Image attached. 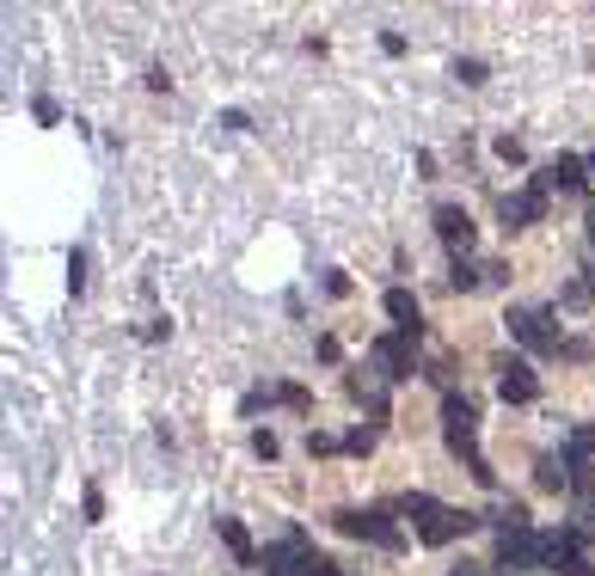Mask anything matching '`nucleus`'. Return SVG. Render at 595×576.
I'll return each instance as SVG.
<instances>
[{
	"mask_svg": "<svg viewBox=\"0 0 595 576\" xmlns=\"http://www.w3.org/2000/svg\"><path fill=\"white\" fill-rule=\"evenodd\" d=\"M399 515H406V522H418V539H423V546H449V539H461V534H473V527H479V515L449 510V503L423 497V491H406V497H399Z\"/></svg>",
	"mask_w": 595,
	"mask_h": 576,
	"instance_id": "2",
	"label": "nucleus"
},
{
	"mask_svg": "<svg viewBox=\"0 0 595 576\" xmlns=\"http://www.w3.org/2000/svg\"><path fill=\"white\" fill-rule=\"evenodd\" d=\"M589 295H595L589 282H571V288H565V307H589Z\"/></svg>",
	"mask_w": 595,
	"mask_h": 576,
	"instance_id": "24",
	"label": "nucleus"
},
{
	"mask_svg": "<svg viewBox=\"0 0 595 576\" xmlns=\"http://www.w3.org/2000/svg\"><path fill=\"white\" fill-rule=\"evenodd\" d=\"M589 172H595V154H589Z\"/></svg>",
	"mask_w": 595,
	"mask_h": 576,
	"instance_id": "29",
	"label": "nucleus"
},
{
	"mask_svg": "<svg viewBox=\"0 0 595 576\" xmlns=\"http://www.w3.org/2000/svg\"><path fill=\"white\" fill-rule=\"evenodd\" d=\"M80 510H86V522H99V515H105V497H99V485L86 491V503H80Z\"/></svg>",
	"mask_w": 595,
	"mask_h": 576,
	"instance_id": "25",
	"label": "nucleus"
},
{
	"mask_svg": "<svg viewBox=\"0 0 595 576\" xmlns=\"http://www.w3.org/2000/svg\"><path fill=\"white\" fill-rule=\"evenodd\" d=\"M437 239L454 251V258H466V251H473V239H479L473 215H466V209H454V203H442V209H437Z\"/></svg>",
	"mask_w": 595,
	"mask_h": 576,
	"instance_id": "6",
	"label": "nucleus"
},
{
	"mask_svg": "<svg viewBox=\"0 0 595 576\" xmlns=\"http://www.w3.org/2000/svg\"><path fill=\"white\" fill-rule=\"evenodd\" d=\"M375 435H381V430H350L345 435V454H375Z\"/></svg>",
	"mask_w": 595,
	"mask_h": 576,
	"instance_id": "17",
	"label": "nucleus"
},
{
	"mask_svg": "<svg viewBox=\"0 0 595 576\" xmlns=\"http://www.w3.org/2000/svg\"><path fill=\"white\" fill-rule=\"evenodd\" d=\"M497 393H503V405H529V399L541 393V374H534L522 356H503L497 362Z\"/></svg>",
	"mask_w": 595,
	"mask_h": 576,
	"instance_id": "5",
	"label": "nucleus"
},
{
	"mask_svg": "<svg viewBox=\"0 0 595 576\" xmlns=\"http://www.w3.org/2000/svg\"><path fill=\"white\" fill-rule=\"evenodd\" d=\"M442 442H449L454 460H466V472H473L479 485H497V472L485 466V454H479V411H473L466 393L442 399Z\"/></svg>",
	"mask_w": 595,
	"mask_h": 576,
	"instance_id": "1",
	"label": "nucleus"
},
{
	"mask_svg": "<svg viewBox=\"0 0 595 576\" xmlns=\"http://www.w3.org/2000/svg\"><path fill=\"white\" fill-rule=\"evenodd\" d=\"M583 172H589V160H577V154H558L553 166H541V178H534V191H583Z\"/></svg>",
	"mask_w": 595,
	"mask_h": 576,
	"instance_id": "9",
	"label": "nucleus"
},
{
	"mask_svg": "<svg viewBox=\"0 0 595 576\" xmlns=\"http://www.w3.org/2000/svg\"><path fill=\"white\" fill-rule=\"evenodd\" d=\"M497 154L510 160V166H522V160H529V154H522V142H510V135H497Z\"/></svg>",
	"mask_w": 595,
	"mask_h": 576,
	"instance_id": "23",
	"label": "nucleus"
},
{
	"mask_svg": "<svg viewBox=\"0 0 595 576\" xmlns=\"http://www.w3.org/2000/svg\"><path fill=\"white\" fill-rule=\"evenodd\" d=\"M252 454H258V460H277V435L258 430V435H252Z\"/></svg>",
	"mask_w": 595,
	"mask_h": 576,
	"instance_id": "22",
	"label": "nucleus"
},
{
	"mask_svg": "<svg viewBox=\"0 0 595 576\" xmlns=\"http://www.w3.org/2000/svg\"><path fill=\"white\" fill-rule=\"evenodd\" d=\"M497 564H503V570H529V564H541V539H534L529 527L497 534Z\"/></svg>",
	"mask_w": 595,
	"mask_h": 576,
	"instance_id": "12",
	"label": "nucleus"
},
{
	"mask_svg": "<svg viewBox=\"0 0 595 576\" xmlns=\"http://www.w3.org/2000/svg\"><path fill=\"white\" fill-rule=\"evenodd\" d=\"M546 215V191H516V197H497V222L516 234V227H534Z\"/></svg>",
	"mask_w": 595,
	"mask_h": 576,
	"instance_id": "7",
	"label": "nucleus"
},
{
	"mask_svg": "<svg viewBox=\"0 0 595 576\" xmlns=\"http://www.w3.org/2000/svg\"><path fill=\"white\" fill-rule=\"evenodd\" d=\"M326 295H350V276L345 270H326Z\"/></svg>",
	"mask_w": 595,
	"mask_h": 576,
	"instance_id": "26",
	"label": "nucleus"
},
{
	"mask_svg": "<svg viewBox=\"0 0 595 576\" xmlns=\"http://www.w3.org/2000/svg\"><path fill=\"white\" fill-rule=\"evenodd\" d=\"M565 576H595V564H589V558H577V564H571Z\"/></svg>",
	"mask_w": 595,
	"mask_h": 576,
	"instance_id": "27",
	"label": "nucleus"
},
{
	"mask_svg": "<svg viewBox=\"0 0 595 576\" xmlns=\"http://www.w3.org/2000/svg\"><path fill=\"white\" fill-rule=\"evenodd\" d=\"M454 80L461 86H485V62H454Z\"/></svg>",
	"mask_w": 595,
	"mask_h": 576,
	"instance_id": "19",
	"label": "nucleus"
},
{
	"mask_svg": "<svg viewBox=\"0 0 595 576\" xmlns=\"http://www.w3.org/2000/svg\"><path fill=\"white\" fill-rule=\"evenodd\" d=\"M331 522H338V534L369 539V546H381V552H399V546H406V534L393 527V515H387V510H338Z\"/></svg>",
	"mask_w": 595,
	"mask_h": 576,
	"instance_id": "3",
	"label": "nucleus"
},
{
	"mask_svg": "<svg viewBox=\"0 0 595 576\" xmlns=\"http://www.w3.org/2000/svg\"><path fill=\"white\" fill-rule=\"evenodd\" d=\"M68 288H74V295L86 288V251H74V258H68Z\"/></svg>",
	"mask_w": 595,
	"mask_h": 576,
	"instance_id": "21",
	"label": "nucleus"
},
{
	"mask_svg": "<svg viewBox=\"0 0 595 576\" xmlns=\"http://www.w3.org/2000/svg\"><path fill=\"white\" fill-rule=\"evenodd\" d=\"M345 393H350V399H362V405H369L375 418H387V374H381L375 362H369V368H350Z\"/></svg>",
	"mask_w": 595,
	"mask_h": 576,
	"instance_id": "8",
	"label": "nucleus"
},
{
	"mask_svg": "<svg viewBox=\"0 0 595 576\" xmlns=\"http://www.w3.org/2000/svg\"><path fill=\"white\" fill-rule=\"evenodd\" d=\"M454 576H479V570H454Z\"/></svg>",
	"mask_w": 595,
	"mask_h": 576,
	"instance_id": "28",
	"label": "nucleus"
},
{
	"mask_svg": "<svg viewBox=\"0 0 595 576\" xmlns=\"http://www.w3.org/2000/svg\"><path fill=\"white\" fill-rule=\"evenodd\" d=\"M387 319H393L399 326V338H411L418 343V331H423V307H418V295H411V288H387Z\"/></svg>",
	"mask_w": 595,
	"mask_h": 576,
	"instance_id": "11",
	"label": "nucleus"
},
{
	"mask_svg": "<svg viewBox=\"0 0 595 576\" xmlns=\"http://www.w3.org/2000/svg\"><path fill=\"white\" fill-rule=\"evenodd\" d=\"M577 558H583V527H558V534L541 539V564H553L558 576H565Z\"/></svg>",
	"mask_w": 595,
	"mask_h": 576,
	"instance_id": "10",
	"label": "nucleus"
},
{
	"mask_svg": "<svg viewBox=\"0 0 595 576\" xmlns=\"http://www.w3.org/2000/svg\"><path fill=\"white\" fill-rule=\"evenodd\" d=\"M510 331H516V343H522V350H534V356H553L558 350L553 307H516V313H510Z\"/></svg>",
	"mask_w": 595,
	"mask_h": 576,
	"instance_id": "4",
	"label": "nucleus"
},
{
	"mask_svg": "<svg viewBox=\"0 0 595 576\" xmlns=\"http://www.w3.org/2000/svg\"><path fill=\"white\" fill-rule=\"evenodd\" d=\"M571 454H577V460H595V430H571Z\"/></svg>",
	"mask_w": 595,
	"mask_h": 576,
	"instance_id": "20",
	"label": "nucleus"
},
{
	"mask_svg": "<svg viewBox=\"0 0 595 576\" xmlns=\"http://www.w3.org/2000/svg\"><path fill=\"white\" fill-rule=\"evenodd\" d=\"M375 368H381L387 380L418 374V356H411V338H381V343H375Z\"/></svg>",
	"mask_w": 595,
	"mask_h": 576,
	"instance_id": "13",
	"label": "nucleus"
},
{
	"mask_svg": "<svg viewBox=\"0 0 595 576\" xmlns=\"http://www.w3.org/2000/svg\"><path fill=\"white\" fill-rule=\"evenodd\" d=\"M479 282H485V270H473V264H454V270H449L454 295H466V288H479Z\"/></svg>",
	"mask_w": 595,
	"mask_h": 576,
	"instance_id": "16",
	"label": "nucleus"
},
{
	"mask_svg": "<svg viewBox=\"0 0 595 576\" xmlns=\"http://www.w3.org/2000/svg\"><path fill=\"white\" fill-rule=\"evenodd\" d=\"M534 485H541V491H565L571 466H565V460H553V454H541V460H534Z\"/></svg>",
	"mask_w": 595,
	"mask_h": 576,
	"instance_id": "15",
	"label": "nucleus"
},
{
	"mask_svg": "<svg viewBox=\"0 0 595 576\" xmlns=\"http://www.w3.org/2000/svg\"><path fill=\"white\" fill-rule=\"evenodd\" d=\"M338 448H345L338 435H326V430H307V454H338Z\"/></svg>",
	"mask_w": 595,
	"mask_h": 576,
	"instance_id": "18",
	"label": "nucleus"
},
{
	"mask_svg": "<svg viewBox=\"0 0 595 576\" xmlns=\"http://www.w3.org/2000/svg\"><path fill=\"white\" fill-rule=\"evenodd\" d=\"M215 534L227 539V552H234L239 564H252V558H258V546H252V534H246V527L234 522V515H222V522H215Z\"/></svg>",
	"mask_w": 595,
	"mask_h": 576,
	"instance_id": "14",
	"label": "nucleus"
}]
</instances>
